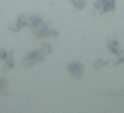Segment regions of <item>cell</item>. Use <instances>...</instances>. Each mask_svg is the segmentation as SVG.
Returning a JSON list of instances; mask_svg holds the SVG:
<instances>
[{"instance_id":"5bb4252c","label":"cell","mask_w":124,"mask_h":113,"mask_svg":"<svg viewBox=\"0 0 124 113\" xmlns=\"http://www.w3.org/2000/svg\"><path fill=\"white\" fill-rule=\"evenodd\" d=\"M7 54H8L7 50H0V61H4L5 56H7Z\"/></svg>"},{"instance_id":"8fae6325","label":"cell","mask_w":124,"mask_h":113,"mask_svg":"<svg viewBox=\"0 0 124 113\" xmlns=\"http://www.w3.org/2000/svg\"><path fill=\"white\" fill-rule=\"evenodd\" d=\"M38 49H40V50H41V51H42L45 55H48V54H50V53L53 51L52 46H50L49 43H46V42H42V43L40 45V47H38Z\"/></svg>"},{"instance_id":"277c9868","label":"cell","mask_w":124,"mask_h":113,"mask_svg":"<svg viewBox=\"0 0 124 113\" xmlns=\"http://www.w3.org/2000/svg\"><path fill=\"white\" fill-rule=\"evenodd\" d=\"M25 26H29V16H26V14H20L16 19V21L8 26V29H9L11 32L17 33V32H20L21 29H24Z\"/></svg>"},{"instance_id":"4fadbf2b","label":"cell","mask_w":124,"mask_h":113,"mask_svg":"<svg viewBox=\"0 0 124 113\" xmlns=\"http://www.w3.org/2000/svg\"><path fill=\"white\" fill-rule=\"evenodd\" d=\"M7 85H8V79L0 76V91L5 90V88H7Z\"/></svg>"},{"instance_id":"9c48e42d","label":"cell","mask_w":124,"mask_h":113,"mask_svg":"<svg viewBox=\"0 0 124 113\" xmlns=\"http://www.w3.org/2000/svg\"><path fill=\"white\" fill-rule=\"evenodd\" d=\"M107 64H108V61H107V59L99 58V59H96V61L93 63V67L95 68V70H102V68H104Z\"/></svg>"},{"instance_id":"52a82bcc","label":"cell","mask_w":124,"mask_h":113,"mask_svg":"<svg viewBox=\"0 0 124 113\" xmlns=\"http://www.w3.org/2000/svg\"><path fill=\"white\" fill-rule=\"evenodd\" d=\"M4 68L5 70H12V68L15 67V61H13V51L11 50V51H8L7 56H5L4 61Z\"/></svg>"},{"instance_id":"6da1fadb","label":"cell","mask_w":124,"mask_h":113,"mask_svg":"<svg viewBox=\"0 0 124 113\" xmlns=\"http://www.w3.org/2000/svg\"><path fill=\"white\" fill-rule=\"evenodd\" d=\"M32 33H33L34 38L41 40V38H45V37H57L58 30L53 28V25L50 22H42L40 26L32 29Z\"/></svg>"},{"instance_id":"7a4b0ae2","label":"cell","mask_w":124,"mask_h":113,"mask_svg":"<svg viewBox=\"0 0 124 113\" xmlns=\"http://www.w3.org/2000/svg\"><path fill=\"white\" fill-rule=\"evenodd\" d=\"M45 58H46V55L44 54L40 49L32 50V51H28L24 55V58H23V66L24 67H32V66H34V64L42 63V62L45 61Z\"/></svg>"},{"instance_id":"3957f363","label":"cell","mask_w":124,"mask_h":113,"mask_svg":"<svg viewBox=\"0 0 124 113\" xmlns=\"http://www.w3.org/2000/svg\"><path fill=\"white\" fill-rule=\"evenodd\" d=\"M94 8L99 13H108L116 9V1L115 0H96L94 3Z\"/></svg>"},{"instance_id":"ba28073f","label":"cell","mask_w":124,"mask_h":113,"mask_svg":"<svg viewBox=\"0 0 124 113\" xmlns=\"http://www.w3.org/2000/svg\"><path fill=\"white\" fill-rule=\"evenodd\" d=\"M42 22H44V20L41 19L40 16H37V14H32V16H29V26H31L32 29L40 26Z\"/></svg>"},{"instance_id":"8992f818","label":"cell","mask_w":124,"mask_h":113,"mask_svg":"<svg viewBox=\"0 0 124 113\" xmlns=\"http://www.w3.org/2000/svg\"><path fill=\"white\" fill-rule=\"evenodd\" d=\"M107 49L110 50V53L111 54H114V55H116V54H119L120 51H122V46H120V42L117 40H110L107 42Z\"/></svg>"},{"instance_id":"7c38bea8","label":"cell","mask_w":124,"mask_h":113,"mask_svg":"<svg viewBox=\"0 0 124 113\" xmlns=\"http://www.w3.org/2000/svg\"><path fill=\"white\" fill-rule=\"evenodd\" d=\"M124 63V50L119 53V54H116V58H115L114 61V64L115 66H120V64Z\"/></svg>"},{"instance_id":"5b68a950","label":"cell","mask_w":124,"mask_h":113,"mask_svg":"<svg viewBox=\"0 0 124 113\" xmlns=\"http://www.w3.org/2000/svg\"><path fill=\"white\" fill-rule=\"evenodd\" d=\"M83 71H85L83 63H81V62H78V61L70 62V63L67 64V72H69L70 75H73L74 78H81V76L83 75Z\"/></svg>"},{"instance_id":"30bf717a","label":"cell","mask_w":124,"mask_h":113,"mask_svg":"<svg viewBox=\"0 0 124 113\" xmlns=\"http://www.w3.org/2000/svg\"><path fill=\"white\" fill-rule=\"evenodd\" d=\"M70 3L75 9H83L85 5H86V0H70Z\"/></svg>"}]
</instances>
